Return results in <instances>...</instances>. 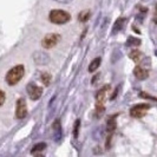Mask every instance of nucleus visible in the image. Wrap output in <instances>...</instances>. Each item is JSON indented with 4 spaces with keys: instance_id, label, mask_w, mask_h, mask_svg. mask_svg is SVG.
Returning <instances> with one entry per match:
<instances>
[{
    "instance_id": "nucleus-6",
    "label": "nucleus",
    "mask_w": 157,
    "mask_h": 157,
    "mask_svg": "<svg viewBox=\"0 0 157 157\" xmlns=\"http://www.w3.org/2000/svg\"><path fill=\"white\" fill-rule=\"evenodd\" d=\"M16 115L19 119H21V118H24L26 115H27V106H26V102H25L24 98L18 99V102H17Z\"/></svg>"
},
{
    "instance_id": "nucleus-11",
    "label": "nucleus",
    "mask_w": 157,
    "mask_h": 157,
    "mask_svg": "<svg viewBox=\"0 0 157 157\" xmlns=\"http://www.w3.org/2000/svg\"><path fill=\"white\" fill-rule=\"evenodd\" d=\"M99 65H101V58H94V60L91 62V64H90V66H89V71L90 72H94L98 69Z\"/></svg>"
},
{
    "instance_id": "nucleus-13",
    "label": "nucleus",
    "mask_w": 157,
    "mask_h": 157,
    "mask_svg": "<svg viewBox=\"0 0 157 157\" xmlns=\"http://www.w3.org/2000/svg\"><path fill=\"white\" fill-rule=\"evenodd\" d=\"M46 148V144L45 143H38V144H36L34 147H33V149H32V154H37L38 151H43V150H45Z\"/></svg>"
},
{
    "instance_id": "nucleus-19",
    "label": "nucleus",
    "mask_w": 157,
    "mask_h": 157,
    "mask_svg": "<svg viewBox=\"0 0 157 157\" xmlns=\"http://www.w3.org/2000/svg\"><path fill=\"white\" fill-rule=\"evenodd\" d=\"M4 102H5V94L0 90V105H2Z\"/></svg>"
},
{
    "instance_id": "nucleus-5",
    "label": "nucleus",
    "mask_w": 157,
    "mask_h": 157,
    "mask_svg": "<svg viewBox=\"0 0 157 157\" xmlns=\"http://www.w3.org/2000/svg\"><path fill=\"white\" fill-rule=\"evenodd\" d=\"M27 94L30 96V98L33 99V101H37L39 98L41 94H43V89L40 86H38L37 84L34 83H31L27 85Z\"/></svg>"
},
{
    "instance_id": "nucleus-21",
    "label": "nucleus",
    "mask_w": 157,
    "mask_h": 157,
    "mask_svg": "<svg viewBox=\"0 0 157 157\" xmlns=\"http://www.w3.org/2000/svg\"><path fill=\"white\" fill-rule=\"evenodd\" d=\"M78 125H79V121H77V123H76V128H75V137H77V132H78Z\"/></svg>"
},
{
    "instance_id": "nucleus-10",
    "label": "nucleus",
    "mask_w": 157,
    "mask_h": 157,
    "mask_svg": "<svg viewBox=\"0 0 157 157\" xmlns=\"http://www.w3.org/2000/svg\"><path fill=\"white\" fill-rule=\"evenodd\" d=\"M108 90H109V86H104L102 90H99V92L97 94V97H96L98 104H102L104 102V98H105V94L108 92Z\"/></svg>"
},
{
    "instance_id": "nucleus-12",
    "label": "nucleus",
    "mask_w": 157,
    "mask_h": 157,
    "mask_svg": "<svg viewBox=\"0 0 157 157\" xmlns=\"http://www.w3.org/2000/svg\"><path fill=\"white\" fill-rule=\"evenodd\" d=\"M130 58H131L132 60H135L136 63H140L142 58V52H140L138 50H134V51H131V53H130Z\"/></svg>"
},
{
    "instance_id": "nucleus-2",
    "label": "nucleus",
    "mask_w": 157,
    "mask_h": 157,
    "mask_svg": "<svg viewBox=\"0 0 157 157\" xmlns=\"http://www.w3.org/2000/svg\"><path fill=\"white\" fill-rule=\"evenodd\" d=\"M50 20L55 24H65L70 20V14L62 10H53L50 12Z\"/></svg>"
},
{
    "instance_id": "nucleus-20",
    "label": "nucleus",
    "mask_w": 157,
    "mask_h": 157,
    "mask_svg": "<svg viewBox=\"0 0 157 157\" xmlns=\"http://www.w3.org/2000/svg\"><path fill=\"white\" fill-rule=\"evenodd\" d=\"M55 1H57V2H60V4H69V2H71L72 0H55Z\"/></svg>"
},
{
    "instance_id": "nucleus-18",
    "label": "nucleus",
    "mask_w": 157,
    "mask_h": 157,
    "mask_svg": "<svg viewBox=\"0 0 157 157\" xmlns=\"http://www.w3.org/2000/svg\"><path fill=\"white\" fill-rule=\"evenodd\" d=\"M116 128V122H115V118H111L110 121L108 122V130L109 131H113Z\"/></svg>"
},
{
    "instance_id": "nucleus-14",
    "label": "nucleus",
    "mask_w": 157,
    "mask_h": 157,
    "mask_svg": "<svg viewBox=\"0 0 157 157\" xmlns=\"http://www.w3.org/2000/svg\"><path fill=\"white\" fill-rule=\"evenodd\" d=\"M41 82L45 84V85H50V82H51V75L47 73V72H43L41 73Z\"/></svg>"
},
{
    "instance_id": "nucleus-1",
    "label": "nucleus",
    "mask_w": 157,
    "mask_h": 157,
    "mask_svg": "<svg viewBox=\"0 0 157 157\" xmlns=\"http://www.w3.org/2000/svg\"><path fill=\"white\" fill-rule=\"evenodd\" d=\"M24 73H25V69H24L23 65H17L13 69L8 71L7 76H6V82L10 85H14L23 78Z\"/></svg>"
},
{
    "instance_id": "nucleus-17",
    "label": "nucleus",
    "mask_w": 157,
    "mask_h": 157,
    "mask_svg": "<svg viewBox=\"0 0 157 157\" xmlns=\"http://www.w3.org/2000/svg\"><path fill=\"white\" fill-rule=\"evenodd\" d=\"M89 18H90V12L89 11H84L79 14V20L80 21H86Z\"/></svg>"
},
{
    "instance_id": "nucleus-9",
    "label": "nucleus",
    "mask_w": 157,
    "mask_h": 157,
    "mask_svg": "<svg viewBox=\"0 0 157 157\" xmlns=\"http://www.w3.org/2000/svg\"><path fill=\"white\" fill-rule=\"evenodd\" d=\"M134 73L135 76L137 77L138 79H145L148 76H149V72L145 70V69H143L141 66H137V67H135L134 70Z\"/></svg>"
},
{
    "instance_id": "nucleus-15",
    "label": "nucleus",
    "mask_w": 157,
    "mask_h": 157,
    "mask_svg": "<svg viewBox=\"0 0 157 157\" xmlns=\"http://www.w3.org/2000/svg\"><path fill=\"white\" fill-rule=\"evenodd\" d=\"M141 44V40L134 38V37H129V39L126 40V45L128 46H132V45H140Z\"/></svg>"
},
{
    "instance_id": "nucleus-4",
    "label": "nucleus",
    "mask_w": 157,
    "mask_h": 157,
    "mask_svg": "<svg viewBox=\"0 0 157 157\" xmlns=\"http://www.w3.org/2000/svg\"><path fill=\"white\" fill-rule=\"evenodd\" d=\"M149 109H150V105H148V104H138V105H136V106H134L131 109L130 113H131L132 117L140 118V117H143Z\"/></svg>"
},
{
    "instance_id": "nucleus-16",
    "label": "nucleus",
    "mask_w": 157,
    "mask_h": 157,
    "mask_svg": "<svg viewBox=\"0 0 157 157\" xmlns=\"http://www.w3.org/2000/svg\"><path fill=\"white\" fill-rule=\"evenodd\" d=\"M123 23H124V19H123V18L118 19L117 21H116V25H115V29H113V33H116L118 30H121V29L123 27Z\"/></svg>"
},
{
    "instance_id": "nucleus-3",
    "label": "nucleus",
    "mask_w": 157,
    "mask_h": 157,
    "mask_svg": "<svg viewBox=\"0 0 157 157\" xmlns=\"http://www.w3.org/2000/svg\"><path fill=\"white\" fill-rule=\"evenodd\" d=\"M59 40H60V36L58 33H50L41 40V45L45 48H51V47L56 46L59 43Z\"/></svg>"
},
{
    "instance_id": "nucleus-8",
    "label": "nucleus",
    "mask_w": 157,
    "mask_h": 157,
    "mask_svg": "<svg viewBox=\"0 0 157 157\" xmlns=\"http://www.w3.org/2000/svg\"><path fill=\"white\" fill-rule=\"evenodd\" d=\"M33 59L37 64H47L50 62V57L44 52H36L33 55Z\"/></svg>"
},
{
    "instance_id": "nucleus-7",
    "label": "nucleus",
    "mask_w": 157,
    "mask_h": 157,
    "mask_svg": "<svg viewBox=\"0 0 157 157\" xmlns=\"http://www.w3.org/2000/svg\"><path fill=\"white\" fill-rule=\"evenodd\" d=\"M52 134H53V138L57 143L62 141L63 138V131H62V125H60V121L56 119L55 123L52 124Z\"/></svg>"
}]
</instances>
